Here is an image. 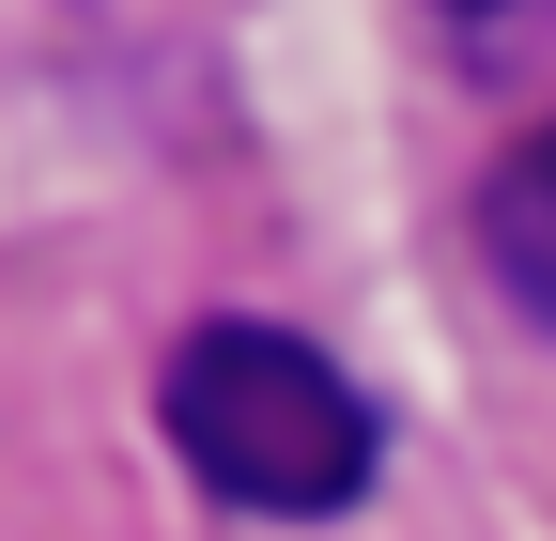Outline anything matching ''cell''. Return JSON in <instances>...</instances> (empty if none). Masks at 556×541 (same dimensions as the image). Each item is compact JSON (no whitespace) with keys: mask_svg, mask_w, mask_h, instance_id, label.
<instances>
[{"mask_svg":"<svg viewBox=\"0 0 556 541\" xmlns=\"http://www.w3.org/2000/svg\"><path fill=\"white\" fill-rule=\"evenodd\" d=\"M417 47L464 93H556V0H417Z\"/></svg>","mask_w":556,"mask_h":541,"instance_id":"3957f363","label":"cell"},{"mask_svg":"<svg viewBox=\"0 0 556 541\" xmlns=\"http://www.w3.org/2000/svg\"><path fill=\"white\" fill-rule=\"evenodd\" d=\"M155 418H170V449H186V480L217 495V511H263V526L356 511L371 464H387L356 372H340L325 341H294V325H263V310L186 325L170 372H155Z\"/></svg>","mask_w":556,"mask_h":541,"instance_id":"6da1fadb","label":"cell"},{"mask_svg":"<svg viewBox=\"0 0 556 541\" xmlns=\"http://www.w3.org/2000/svg\"><path fill=\"white\" fill-rule=\"evenodd\" d=\"M479 263H495V294L556 341V109L479 171Z\"/></svg>","mask_w":556,"mask_h":541,"instance_id":"7a4b0ae2","label":"cell"}]
</instances>
